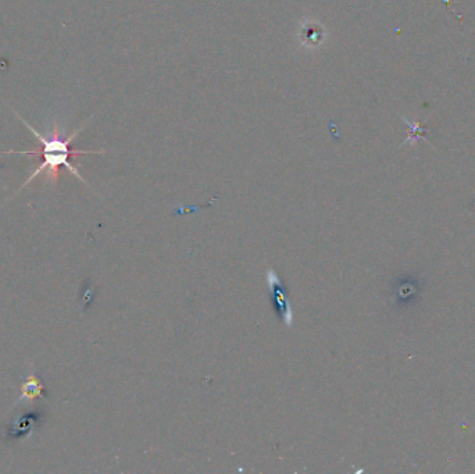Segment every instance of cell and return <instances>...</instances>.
I'll return each instance as SVG.
<instances>
[{
  "label": "cell",
  "mask_w": 475,
  "mask_h": 474,
  "mask_svg": "<svg viewBox=\"0 0 475 474\" xmlns=\"http://www.w3.org/2000/svg\"><path fill=\"white\" fill-rule=\"evenodd\" d=\"M14 114L40 144L39 149H35V150H8V152H0L2 155H30V156H38V159L40 160L39 166L31 172V175L28 177V180L20 187V190L16 194H19L21 190H24L30 183H32L36 179V177L40 175L42 172H46V179L49 181L56 183L57 177H58V171H60L62 167H66L73 175L77 177L80 181H82L85 185H89L86 183V180H84V177L80 174L78 168L71 163V159L76 157V156L103 155V153L107 152L104 149H100V150H76V149H73V141L86 127V124L91 122L92 117L89 118L86 123H84L81 127L76 128L71 133L70 137L65 138V137H62L57 123H54V126H53V128L50 131V135L46 137V135H42L40 133H38L28 122L24 120V118L17 111H14Z\"/></svg>",
  "instance_id": "6da1fadb"
},
{
  "label": "cell",
  "mask_w": 475,
  "mask_h": 474,
  "mask_svg": "<svg viewBox=\"0 0 475 474\" xmlns=\"http://www.w3.org/2000/svg\"><path fill=\"white\" fill-rule=\"evenodd\" d=\"M267 285H268L270 293L273 295L274 304L278 309L281 321L283 323L285 327L290 328L293 324V312L290 306L289 293L282 282V278L273 269L267 270Z\"/></svg>",
  "instance_id": "7a4b0ae2"
},
{
  "label": "cell",
  "mask_w": 475,
  "mask_h": 474,
  "mask_svg": "<svg viewBox=\"0 0 475 474\" xmlns=\"http://www.w3.org/2000/svg\"><path fill=\"white\" fill-rule=\"evenodd\" d=\"M400 117H402V120L404 122V124L408 128V137L404 139L402 146L406 145V144H414V142H417V141H426V127H424V124H421L417 120H408V118L404 117V115H400Z\"/></svg>",
  "instance_id": "3957f363"
},
{
  "label": "cell",
  "mask_w": 475,
  "mask_h": 474,
  "mask_svg": "<svg viewBox=\"0 0 475 474\" xmlns=\"http://www.w3.org/2000/svg\"><path fill=\"white\" fill-rule=\"evenodd\" d=\"M42 392H43V385H42L40 380L35 374H31L21 388V396H20L19 402L35 399V398L40 396Z\"/></svg>",
  "instance_id": "277c9868"
},
{
  "label": "cell",
  "mask_w": 475,
  "mask_h": 474,
  "mask_svg": "<svg viewBox=\"0 0 475 474\" xmlns=\"http://www.w3.org/2000/svg\"><path fill=\"white\" fill-rule=\"evenodd\" d=\"M36 419H39V416H35V413H30V414H25V416H23L21 420H16L10 429L12 437L20 438V437L25 436L27 433H30L35 427Z\"/></svg>",
  "instance_id": "5b68a950"
},
{
  "label": "cell",
  "mask_w": 475,
  "mask_h": 474,
  "mask_svg": "<svg viewBox=\"0 0 475 474\" xmlns=\"http://www.w3.org/2000/svg\"><path fill=\"white\" fill-rule=\"evenodd\" d=\"M474 234H475V232H474Z\"/></svg>",
  "instance_id": "8992f818"
}]
</instances>
